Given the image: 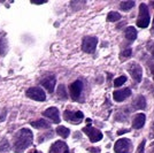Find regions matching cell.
<instances>
[{"label":"cell","instance_id":"f1b7e54d","mask_svg":"<svg viewBox=\"0 0 154 153\" xmlns=\"http://www.w3.org/2000/svg\"><path fill=\"white\" fill-rule=\"evenodd\" d=\"M28 153H40V152H39V151H37V150H35V148H33V150H30V151H29Z\"/></svg>","mask_w":154,"mask_h":153},{"label":"cell","instance_id":"1f68e13d","mask_svg":"<svg viewBox=\"0 0 154 153\" xmlns=\"http://www.w3.org/2000/svg\"><path fill=\"white\" fill-rule=\"evenodd\" d=\"M153 57H154V50H153Z\"/></svg>","mask_w":154,"mask_h":153},{"label":"cell","instance_id":"6da1fadb","mask_svg":"<svg viewBox=\"0 0 154 153\" xmlns=\"http://www.w3.org/2000/svg\"><path fill=\"white\" fill-rule=\"evenodd\" d=\"M33 135L32 131L28 128H23L19 130L14 136V151L16 153H21L32 144Z\"/></svg>","mask_w":154,"mask_h":153},{"label":"cell","instance_id":"d6986e66","mask_svg":"<svg viewBox=\"0 0 154 153\" xmlns=\"http://www.w3.org/2000/svg\"><path fill=\"white\" fill-rule=\"evenodd\" d=\"M120 19H121V14L116 13V12H110L107 15V21L108 22H116V21H119Z\"/></svg>","mask_w":154,"mask_h":153},{"label":"cell","instance_id":"9c48e42d","mask_svg":"<svg viewBox=\"0 0 154 153\" xmlns=\"http://www.w3.org/2000/svg\"><path fill=\"white\" fill-rule=\"evenodd\" d=\"M83 131L89 136V138H90L91 142H99V140L103 139V134H101L98 129L92 128L91 126L85 127L83 129Z\"/></svg>","mask_w":154,"mask_h":153},{"label":"cell","instance_id":"e0dca14e","mask_svg":"<svg viewBox=\"0 0 154 153\" xmlns=\"http://www.w3.org/2000/svg\"><path fill=\"white\" fill-rule=\"evenodd\" d=\"M57 134H58L59 136H61L62 138H67V137L69 136V134H70V130H69L68 128L63 127V126H59V127L57 128Z\"/></svg>","mask_w":154,"mask_h":153},{"label":"cell","instance_id":"83f0119b","mask_svg":"<svg viewBox=\"0 0 154 153\" xmlns=\"http://www.w3.org/2000/svg\"><path fill=\"white\" fill-rule=\"evenodd\" d=\"M127 131H128V130H125V129H124V130H120V131H119L117 134H119V135H122V134H125Z\"/></svg>","mask_w":154,"mask_h":153},{"label":"cell","instance_id":"4316f807","mask_svg":"<svg viewBox=\"0 0 154 153\" xmlns=\"http://www.w3.org/2000/svg\"><path fill=\"white\" fill-rule=\"evenodd\" d=\"M31 2H32V4H38V5H39V4H45L46 0H42V1H35V0H32Z\"/></svg>","mask_w":154,"mask_h":153},{"label":"cell","instance_id":"5b68a950","mask_svg":"<svg viewBox=\"0 0 154 153\" xmlns=\"http://www.w3.org/2000/svg\"><path fill=\"white\" fill-rule=\"evenodd\" d=\"M97 44H98V39L96 37H92V36L84 37L83 43H82V50L85 53H93L96 51Z\"/></svg>","mask_w":154,"mask_h":153},{"label":"cell","instance_id":"ba28073f","mask_svg":"<svg viewBox=\"0 0 154 153\" xmlns=\"http://www.w3.org/2000/svg\"><path fill=\"white\" fill-rule=\"evenodd\" d=\"M128 71H129V74L132 76V78L135 80L137 83L141 82V75H143V70H141V67L139 66V64H136V62H134V64H129Z\"/></svg>","mask_w":154,"mask_h":153},{"label":"cell","instance_id":"603a6c76","mask_svg":"<svg viewBox=\"0 0 154 153\" xmlns=\"http://www.w3.org/2000/svg\"><path fill=\"white\" fill-rule=\"evenodd\" d=\"M131 53H132V51L130 50V48H127V50H124V51L121 53V60H125V59H128L130 55H131Z\"/></svg>","mask_w":154,"mask_h":153},{"label":"cell","instance_id":"ffe728a7","mask_svg":"<svg viewBox=\"0 0 154 153\" xmlns=\"http://www.w3.org/2000/svg\"><path fill=\"white\" fill-rule=\"evenodd\" d=\"M134 6H135V1H122L120 5L121 9H123V11H129Z\"/></svg>","mask_w":154,"mask_h":153},{"label":"cell","instance_id":"9a60e30c","mask_svg":"<svg viewBox=\"0 0 154 153\" xmlns=\"http://www.w3.org/2000/svg\"><path fill=\"white\" fill-rule=\"evenodd\" d=\"M125 38L129 39V40H131V42H134L136 38H137V30H136L134 27H128L127 29H125Z\"/></svg>","mask_w":154,"mask_h":153},{"label":"cell","instance_id":"7a4b0ae2","mask_svg":"<svg viewBox=\"0 0 154 153\" xmlns=\"http://www.w3.org/2000/svg\"><path fill=\"white\" fill-rule=\"evenodd\" d=\"M149 24V13L145 4H141L139 7V15L137 19V26L139 28H147Z\"/></svg>","mask_w":154,"mask_h":153},{"label":"cell","instance_id":"7402d4cb","mask_svg":"<svg viewBox=\"0 0 154 153\" xmlns=\"http://www.w3.org/2000/svg\"><path fill=\"white\" fill-rule=\"evenodd\" d=\"M125 82H127V77L123 75V76H120L116 78L115 81H114V85H115V86H121V85H122L123 83H125Z\"/></svg>","mask_w":154,"mask_h":153},{"label":"cell","instance_id":"ac0fdd59","mask_svg":"<svg viewBox=\"0 0 154 153\" xmlns=\"http://www.w3.org/2000/svg\"><path fill=\"white\" fill-rule=\"evenodd\" d=\"M135 107L137 109H144L146 107V100L143 96H139L135 101Z\"/></svg>","mask_w":154,"mask_h":153},{"label":"cell","instance_id":"277c9868","mask_svg":"<svg viewBox=\"0 0 154 153\" xmlns=\"http://www.w3.org/2000/svg\"><path fill=\"white\" fill-rule=\"evenodd\" d=\"M26 96L33 99V100H37V101H44L46 99V95L44 90L39 88V86H33V88L28 89L26 90Z\"/></svg>","mask_w":154,"mask_h":153},{"label":"cell","instance_id":"cb8c5ba5","mask_svg":"<svg viewBox=\"0 0 154 153\" xmlns=\"http://www.w3.org/2000/svg\"><path fill=\"white\" fill-rule=\"evenodd\" d=\"M144 147H145V140L141 142V144L138 147V152L137 153H144Z\"/></svg>","mask_w":154,"mask_h":153},{"label":"cell","instance_id":"7c38bea8","mask_svg":"<svg viewBox=\"0 0 154 153\" xmlns=\"http://www.w3.org/2000/svg\"><path fill=\"white\" fill-rule=\"evenodd\" d=\"M131 96V90L127 88V89H123V90H117V91H114L113 93V97H114V100L116 101L121 102L123 100H125L127 98Z\"/></svg>","mask_w":154,"mask_h":153},{"label":"cell","instance_id":"30bf717a","mask_svg":"<svg viewBox=\"0 0 154 153\" xmlns=\"http://www.w3.org/2000/svg\"><path fill=\"white\" fill-rule=\"evenodd\" d=\"M50 153H69V148L64 142L58 140L54 144H52L51 148H50Z\"/></svg>","mask_w":154,"mask_h":153},{"label":"cell","instance_id":"8fae6325","mask_svg":"<svg viewBox=\"0 0 154 153\" xmlns=\"http://www.w3.org/2000/svg\"><path fill=\"white\" fill-rule=\"evenodd\" d=\"M44 116L46 117H48L50 120L54 122V123H60V114H59V109L55 108V107H50V108H47L43 113Z\"/></svg>","mask_w":154,"mask_h":153},{"label":"cell","instance_id":"2e32d148","mask_svg":"<svg viewBox=\"0 0 154 153\" xmlns=\"http://www.w3.org/2000/svg\"><path fill=\"white\" fill-rule=\"evenodd\" d=\"M31 126L35 128H37V129H46V128H50V123L46 121V120L40 119V120L31 122Z\"/></svg>","mask_w":154,"mask_h":153},{"label":"cell","instance_id":"484cf974","mask_svg":"<svg viewBox=\"0 0 154 153\" xmlns=\"http://www.w3.org/2000/svg\"><path fill=\"white\" fill-rule=\"evenodd\" d=\"M149 137L151 138H154V122L152 124V128H151V133H149Z\"/></svg>","mask_w":154,"mask_h":153},{"label":"cell","instance_id":"3957f363","mask_svg":"<svg viewBox=\"0 0 154 153\" xmlns=\"http://www.w3.org/2000/svg\"><path fill=\"white\" fill-rule=\"evenodd\" d=\"M114 150L116 153H130L132 150V144L128 138H121L115 143Z\"/></svg>","mask_w":154,"mask_h":153},{"label":"cell","instance_id":"4fadbf2b","mask_svg":"<svg viewBox=\"0 0 154 153\" xmlns=\"http://www.w3.org/2000/svg\"><path fill=\"white\" fill-rule=\"evenodd\" d=\"M55 82H57V80H55V77L53 76V75H51V76H47L45 77V78H43L42 80V82H40V84L45 88L48 92H53L54 91V86H55Z\"/></svg>","mask_w":154,"mask_h":153},{"label":"cell","instance_id":"f546056e","mask_svg":"<svg viewBox=\"0 0 154 153\" xmlns=\"http://www.w3.org/2000/svg\"><path fill=\"white\" fill-rule=\"evenodd\" d=\"M151 151H152V153H154V142L152 143V145H151Z\"/></svg>","mask_w":154,"mask_h":153},{"label":"cell","instance_id":"d4e9b609","mask_svg":"<svg viewBox=\"0 0 154 153\" xmlns=\"http://www.w3.org/2000/svg\"><path fill=\"white\" fill-rule=\"evenodd\" d=\"M90 151L91 153H100V148H98V147H90Z\"/></svg>","mask_w":154,"mask_h":153},{"label":"cell","instance_id":"52a82bcc","mask_svg":"<svg viewBox=\"0 0 154 153\" xmlns=\"http://www.w3.org/2000/svg\"><path fill=\"white\" fill-rule=\"evenodd\" d=\"M69 91H70V96L72 100H77L79 96L82 95V91H83V82L77 80L74 83L70 84V88H69Z\"/></svg>","mask_w":154,"mask_h":153},{"label":"cell","instance_id":"d6a6232c","mask_svg":"<svg viewBox=\"0 0 154 153\" xmlns=\"http://www.w3.org/2000/svg\"><path fill=\"white\" fill-rule=\"evenodd\" d=\"M153 24H154V19H153Z\"/></svg>","mask_w":154,"mask_h":153},{"label":"cell","instance_id":"4dcf8cb0","mask_svg":"<svg viewBox=\"0 0 154 153\" xmlns=\"http://www.w3.org/2000/svg\"><path fill=\"white\" fill-rule=\"evenodd\" d=\"M152 73H153V78H154V68H153V70H152Z\"/></svg>","mask_w":154,"mask_h":153},{"label":"cell","instance_id":"8992f818","mask_svg":"<svg viewBox=\"0 0 154 153\" xmlns=\"http://www.w3.org/2000/svg\"><path fill=\"white\" fill-rule=\"evenodd\" d=\"M63 117L66 121H69L74 124H78L79 122L83 120L84 114L81 111H77V112H71V111H66L63 114Z\"/></svg>","mask_w":154,"mask_h":153},{"label":"cell","instance_id":"5bb4252c","mask_svg":"<svg viewBox=\"0 0 154 153\" xmlns=\"http://www.w3.org/2000/svg\"><path fill=\"white\" fill-rule=\"evenodd\" d=\"M145 121H146L145 114H137L132 121V127L135 129H141L145 124Z\"/></svg>","mask_w":154,"mask_h":153},{"label":"cell","instance_id":"44dd1931","mask_svg":"<svg viewBox=\"0 0 154 153\" xmlns=\"http://www.w3.org/2000/svg\"><path fill=\"white\" fill-rule=\"evenodd\" d=\"M58 96L60 97L61 99H66V98H67V92H66V88H64V85H59Z\"/></svg>","mask_w":154,"mask_h":153}]
</instances>
